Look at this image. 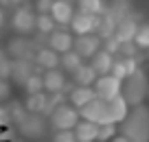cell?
<instances>
[{"instance_id": "7", "label": "cell", "mask_w": 149, "mask_h": 142, "mask_svg": "<svg viewBox=\"0 0 149 142\" xmlns=\"http://www.w3.org/2000/svg\"><path fill=\"white\" fill-rule=\"evenodd\" d=\"M92 92H94V98H99V101H112V98L121 96V81L112 79L110 74L97 77V81L92 85Z\"/></svg>"}, {"instance_id": "19", "label": "cell", "mask_w": 149, "mask_h": 142, "mask_svg": "<svg viewBox=\"0 0 149 142\" xmlns=\"http://www.w3.org/2000/svg\"><path fill=\"white\" fill-rule=\"evenodd\" d=\"M33 68H35V66H31V61H26V59L11 61V79H13L15 83H20V85H24V81L35 72Z\"/></svg>"}, {"instance_id": "27", "label": "cell", "mask_w": 149, "mask_h": 142, "mask_svg": "<svg viewBox=\"0 0 149 142\" xmlns=\"http://www.w3.org/2000/svg\"><path fill=\"white\" fill-rule=\"evenodd\" d=\"M118 53L123 55V59H136V61L140 64V53H143V51H138V48H136V44H134V42H127V44H121Z\"/></svg>"}, {"instance_id": "35", "label": "cell", "mask_w": 149, "mask_h": 142, "mask_svg": "<svg viewBox=\"0 0 149 142\" xmlns=\"http://www.w3.org/2000/svg\"><path fill=\"white\" fill-rule=\"evenodd\" d=\"M0 59H2V57H0Z\"/></svg>"}, {"instance_id": "12", "label": "cell", "mask_w": 149, "mask_h": 142, "mask_svg": "<svg viewBox=\"0 0 149 142\" xmlns=\"http://www.w3.org/2000/svg\"><path fill=\"white\" fill-rule=\"evenodd\" d=\"M48 48H51L53 53H57V55L68 53L70 48H72V33L64 31V28H59V31L55 28V31L48 35Z\"/></svg>"}, {"instance_id": "26", "label": "cell", "mask_w": 149, "mask_h": 142, "mask_svg": "<svg viewBox=\"0 0 149 142\" xmlns=\"http://www.w3.org/2000/svg\"><path fill=\"white\" fill-rule=\"evenodd\" d=\"M24 92H26V96H31V94H40V92H44L42 90V74H37V72H33L31 77L24 81Z\"/></svg>"}, {"instance_id": "23", "label": "cell", "mask_w": 149, "mask_h": 142, "mask_svg": "<svg viewBox=\"0 0 149 142\" xmlns=\"http://www.w3.org/2000/svg\"><path fill=\"white\" fill-rule=\"evenodd\" d=\"M74 9L84 11V13H90V15H97V18H99V15L105 11V5H103V2H97V0H81V2L74 5Z\"/></svg>"}, {"instance_id": "13", "label": "cell", "mask_w": 149, "mask_h": 142, "mask_svg": "<svg viewBox=\"0 0 149 142\" xmlns=\"http://www.w3.org/2000/svg\"><path fill=\"white\" fill-rule=\"evenodd\" d=\"M64 83H66V74L61 72L59 68L46 70V72L42 74V90H44V94H59L61 87H64Z\"/></svg>"}, {"instance_id": "18", "label": "cell", "mask_w": 149, "mask_h": 142, "mask_svg": "<svg viewBox=\"0 0 149 142\" xmlns=\"http://www.w3.org/2000/svg\"><path fill=\"white\" fill-rule=\"evenodd\" d=\"M94 98V92H92V87H74L72 92L68 94V105L70 107H74V109L79 112L81 107H86L90 101Z\"/></svg>"}, {"instance_id": "8", "label": "cell", "mask_w": 149, "mask_h": 142, "mask_svg": "<svg viewBox=\"0 0 149 142\" xmlns=\"http://www.w3.org/2000/svg\"><path fill=\"white\" fill-rule=\"evenodd\" d=\"M44 129H46V123L37 114H24V118L18 123V131L29 140H37L40 136H44Z\"/></svg>"}, {"instance_id": "29", "label": "cell", "mask_w": 149, "mask_h": 142, "mask_svg": "<svg viewBox=\"0 0 149 142\" xmlns=\"http://www.w3.org/2000/svg\"><path fill=\"white\" fill-rule=\"evenodd\" d=\"M116 125H101L99 127V136H97V140L99 142H107V140H112V138L116 136Z\"/></svg>"}, {"instance_id": "11", "label": "cell", "mask_w": 149, "mask_h": 142, "mask_svg": "<svg viewBox=\"0 0 149 142\" xmlns=\"http://www.w3.org/2000/svg\"><path fill=\"white\" fill-rule=\"evenodd\" d=\"M68 26L77 35H90V33H94V26H97V15H90V13H84V11L74 9V15H72Z\"/></svg>"}, {"instance_id": "9", "label": "cell", "mask_w": 149, "mask_h": 142, "mask_svg": "<svg viewBox=\"0 0 149 142\" xmlns=\"http://www.w3.org/2000/svg\"><path fill=\"white\" fill-rule=\"evenodd\" d=\"M48 15L53 18L55 24L66 26V24H70V20H72V15H74V5L68 2V0H55V2H51Z\"/></svg>"}, {"instance_id": "20", "label": "cell", "mask_w": 149, "mask_h": 142, "mask_svg": "<svg viewBox=\"0 0 149 142\" xmlns=\"http://www.w3.org/2000/svg\"><path fill=\"white\" fill-rule=\"evenodd\" d=\"M46 103H48V94H44V92H40V94H31V96H26V101H24V112L26 114H37L42 116L44 109H46Z\"/></svg>"}, {"instance_id": "25", "label": "cell", "mask_w": 149, "mask_h": 142, "mask_svg": "<svg viewBox=\"0 0 149 142\" xmlns=\"http://www.w3.org/2000/svg\"><path fill=\"white\" fill-rule=\"evenodd\" d=\"M132 42L136 44L138 51H147V48H149V24H138L136 35H134Z\"/></svg>"}, {"instance_id": "2", "label": "cell", "mask_w": 149, "mask_h": 142, "mask_svg": "<svg viewBox=\"0 0 149 142\" xmlns=\"http://www.w3.org/2000/svg\"><path fill=\"white\" fill-rule=\"evenodd\" d=\"M121 138L127 142H149V109L145 105L130 107L121 120Z\"/></svg>"}, {"instance_id": "31", "label": "cell", "mask_w": 149, "mask_h": 142, "mask_svg": "<svg viewBox=\"0 0 149 142\" xmlns=\"http://www.w3.org/2000/svg\"><path fill=\"white\" fill-rule=\"evenodd\" d=\"M53 142H77V140H74L72 131H55Z\"/></svg>"}, {"instance_id": "28", "label": "cell", "mask_w": 149, "mask_h": 142, "mask_svg": "<svg viewBox=\"0 0 149 142\" xmlns=\"http://www.w3.org/2000/svg\"><path fill=\"white\" fill-rule=\"evenodd\" d=\"M110 77L116 79V81H125L130 74H127V68H125V61L123 59H114V64H112L110 68Z\"/></svg>"}, {"instance_id": "15", "label": "cell", "mask_w": 149, "mask_h": 142, "mask_svg": "<svg viewBox=\"0 0 149 142\" xmlns=\"http://www.w3.org/2000/svg\"><path fill=\"white\" fill-rule=\"evenodd\" d=\"M72 136H74L77 142H97L99 125L88 123V120H79V123L72 127Z\"/></svg>"}, {"instance_id": "22", "label": "cell", "mask_w": 149, "mask_h": 142, "mask_svg": "<svg viewBox=\"0 0 149 142\" xmlns=\"http://www.w3.org/2000/svg\"><path fill=\"white\" fill-rule=\"evenodd\" d=\"M59 66H61V72H77V70L84 66V61L79 59V57L74 55L72 51H68V53H64V55H59Z\"/></svg>"}, {"instance_id": "30", "label": "cell", "mask_w": 149, "mask_h": 142, "mask_svg": "<svg viewBox=\"0 0 149 142\" xmlns=\"http://www.w3.org/2000/svg\"><path fill=\"white\" fill-rule=\"evenodd\" d=\"M11 77V61L9 59H0V81H7Z\"/></svg>"}, {"instance_id": "1", "label": "cell", "mask_w": 149, "mask_h": 142, "mask_svg": "<svg viewBox=\"0 0 149 142\" xmlns=\"http://www.w3.org/2000/svg\"><path fill=\"white\" fill-rule=\"evenodd\" d=\"M130 107L125 105L121 96L112 98V101H99V98H92L86 107L79 109V120H88V123L94 125H118L123 118L127 116Z\"/></svg>"}, {"instance_id": "3", "label": "cell", "mask_w": 149, "mask_h": 142, "mask_svg": "<svg viewBox=\"0 0 149 142\" xmlns=\"http://www.w3.org/2000/svg\"><path fill=\"white\" fill-rule=\"evenodd\" d=\"M121 98L125 101L127 107L145 105V98H147V74H145L143 68H138L125 81H121Z\"/></svg>"}, {"instance_id": "33", "label": "cell", "mask_w": 149, "mask_h": 142, "mask_svg": "<svg viewBox=\"0 0 149 142\" xmlns=\"http://www.w3.org/2000/svg\"><path fill=\"white\" fill-rule=\"evenodd\" d=\"M11 96V85L9 81H0V101H7Z\"/></svg>"}, {"instance_id": "4", "label": "cell", "mask_w": 149, "mask_h": 142, "mask_svg": "<svg viewBox=\"0 0 149 142\" xmlns=\"http://www.w3.org/2000/svg\"><path fill=\"white\" fill-rule=\"evenodd\" d=\"M48 118H51V125L55 127V131H72V127L79 123V112L70 107L68 103H64V105L55 107L48 114Z\"/></svg>"}, {"instance_id": "34", "label": "cell", "mask_w": 149, "mask_h": 142, "mask_svg": "<svg viewBox=\"0 0 149 142\" xmlns=\"http://www.w3.org/2000/svg\"><path fill=\"white\" fill-rule=\"evenodd\" d=\"M2 26H5V11L0 9V28H2Z\"/></svg>"}, {"instance_id": "32", "label": "cell", "mask_w": 149, "mask_h": 142, "mask_svg": "<svg viewBox=\"0 0 149 142\" xmlns=\"http://www.w3.org/2000/svg\"><path fill=\"white\" fill-rule=\"evenodd\" d=\"M48 11H51V2H48V0H40V2H35V11H33L35 15H44V13H48Z\"/></svg>"}, {"instance_id": "6", "label": "cell", "mask_w": 149, "mask_h": 142, "mask_svg": "<svg viewBox=\"0 0 149 142\" xmlns=\"http://www.w3.org/2000/svg\"><path fill=\"white\" fill-rule=\"evenodd\" d=\"M11 26H13V31L18 33L20 37L31 35V33L35 31V13L31 11V7L24 5V7H20V9H15L13 18H11Z\"/></svg>"}, {"instance_id": "16", "label": "cell", "mask_w": 149, "mask_h": 142, "mask_svg": "<svg viewBox=\"0 0 149 142\" xmlns=\"http://www.w3.org/2000/svg\"><path fill=\"white\" fill-rule=\"evenodd\" d=\"M33 61H35L37 68H44V70H55L59 66V55L53 53L51 48H37L35 55H33Z\"/></svg>"}, {"instance_id": "14", "label": "cell", "mask_w": 149, "mask_h": 142, "mask_svg": "<svg viewBox=\"0 0 149 142\" xmlns=\"http://www.w3.org/2000/svg\"><path fill=\"white\" fill-rule=\"evenodd\" d=\"M136 28H138V22L132 20V15H127V18H123V20L116 22V26H114V35H112V37H114L118 44H127V42L134 39Z\"/></svg>"}, {"instance_id": "24", "label": "cell", "mask_w": 149, "mask_h": 142, "mask_svg": "<svg viewBox=\"0 0 149 142\" xmlns=\"http://www.w3.org/2000/svg\"><path fill=\"white\" fill-rule=\"evenodd\" d=\"M55 26H57V24L53 22V18L48 13L35 15V31L37 33H42V35H51V33L55 31Z\"/></svg>"}, {"instance_id": "21", "label": "cell", "mask_w": 149, "mask_h": 142, "mask_svg": "<svg viewBox=\"0 0 149 142\" xmlns=\"http://www.w3.org/2000/svg\"><path fill=\"white\" fill-rule=\"evenodd\" d=\"M94 81H97V74H94V70L90 68V66H81L77 72H72V83L74 87H92Z\"/></svg>"}, {"instance_id": "17", "label": "cell", "mask_w": 149, "mask_h": 142, "mask_svg": "<svg viewBox=\"0 0 149 142\" xmlns=\"http://www.w3.org/2000/svg\"><path fill=\"white\" fill-rule=\"evenodd\" d=\"M112 64H114V57L107 55L105 51H99L97 55L90 59V64H88V66L94 70V74H97V77H105V74H110Z\"/></svg>"}, {"instance_id": "10", "label": "cell", "mask_w": 149, "mask_h": 142, "mask_svg": "<svg viewBox=\"0 0 149 142\" xmlns=\"http://www.w3.org/2000/svg\"><path fill=\"white\" fill-rule=\"evenodd\" d=\"M33 48H35V44H33L31 39H26V37H13V39H9V44H7V55L13 57V61H20V59H26L31 57Z\"/></svg>"}, {"instance_id": "5", "label": "cell", "mask_w": 149, "mask_h": 142, "mask_svg": "<svg viewBox=\"0 0 149 142\" xmlns=\"http://www.w3.org/2000/svg\"><path fill=\"white\" fill-rule=\"evenodd\" d=\"M70 51L79 57L81 61L92 59V57L101 51V39H99L94 33H90V35H77V37H72V48H70Z\"/></svg>"}]
</instances>
